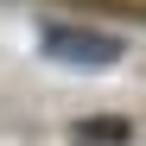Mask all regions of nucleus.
I'll return each mask as SVG.
<instances>
[{
	"label": "nucleus",
	"instance_id": "1",
	"mask_svg": "<svg viewBox=\"0 0 146 146\" xmlns=\"http://www.w3.org/2000/svg\"><path fill=\"white\" fill-rule=\"evenodd\" d=\"M44 44V57H57V64H83V70H102V64H121V38L108 32H76V26H44L38 32Z\"/></svg>",
	"mask_w": 146,
	"mask_h": 146
},
{
	"label": "nucleus",
	"instance_id": "2",
	"mask_svg": "<svg viewBox=\"0 0 146 146\" xmlns=\"http://www.w3.org/2000/svg\"><path fill=\"white\" fill-rule=\"evenodd\" d=\"M127 133H133V127H127L121 114H89V121H76V140H83V146H121Z\"/></svg>",
	"mask_w": 146,
	"mask_h": 146
}]
</instances>
